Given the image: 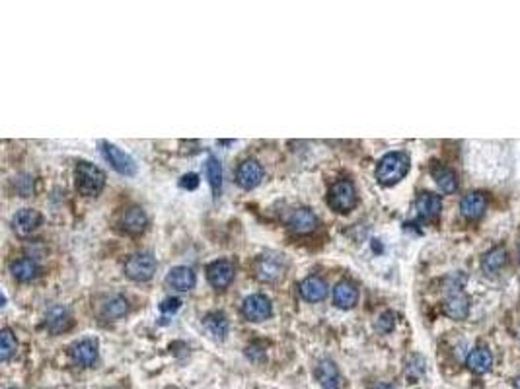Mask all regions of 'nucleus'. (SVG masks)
Listing matches in <instances>:
<instances>
[{"label": "nucleus", "mask_w": 520, "mask_h": 389, "mask_svg": "<svg viewBox=\"0 0 520 389\" xmlns=\"http://www.w3.org/2000/svg\"><path fill=\"white\" fill-rule=\"evenodd\" d=\"M409 172V156L406 152H390L376 165V179L384 187L399 183Z\"/></svg>", "instance_id": "1"}, {"label": "nucleus", "mask_w": 520, "mask_h": 389, "mask_svg": "<svg viewBox=\"0 0 520 389\" xmlns=\"http://www.w3.org/2000/svg\"><path fill=\"white\" fill-rule=\"evenodd\" d=\"M76 189L84 197H98L105 187V173L102 168L90 164V162H79L74 170Z\"/></svg>", "instance_id": "2"}, {"label": "nucleus", "mask_w": 520, "mask_h": 389, "mask_svg": "<svg viewBox=\"0 0 520 389\" xmlns=\"http://www.w3.org/2000/svg\"><path fill=\"white\" fill-rule=\"evenodd\" d=\"M286 268H288V261L283 253L267 251L255 259L253 273L261 282H277L279 278L285 277Z\"/></svg>", "instance_id": "3"}, {"label": "nucleus", "mask_w": 520, "mask_h": 389, "mask_svg": "<svg viewBox=\"0 0 520 389\" xmlns=\"http://www.w3.org/2000/svg\"><path fill=\"white\" fill-rule=\"evenodd\" d=\"M156 257L150 253V251H139V253H133L129 259L125 261V275L135 280V282H147L154 277L156 273Z\"/></svg>", "instance_id": "4"}, {"label": "nucleus", "mask_w": 520, "mask_h": 389, "mask_svg": "<svg viewBox=\"0 0 520 389\" xmlns=\"http://www.w3.org/2000/svg\"><path fill=\"white\" fill-rule=\"evenodd\" d=\"M328 205L339 214H347L356 207V189L353 182L339 179L328 191Z\"/></svg>", "instance_id": "5"}, {"label": "nucleus", "mask_w": 520, "mask_h": 389, "mask_svg": "<svg viewBox=\"0 0 520 389\" xmlns=\"http://www.w3.org/2000/svg\"><path fill=\"white\" fill-rule=\"evenodd\" d=\"M100 148H102L104 158L109 162V165H112L115 172L121 173V175H127V177L137 173V162H135L125 150H121L119 146H115L113 142H107V140H102V142H100Z\"/></svg>", "instance_id": "6"}, {"label": "nucleus", "mask_w": 520, "mask_h": 389, "mask_svg": "<svg viewBox=\"0 0 520 389\" xmlns=\"http://www.w3.org/2000/svg\"><path fill=\"white\" fill-rule=\"evenodd\" d=\"M448 296L444 298L442 310L452 320H466L469 313V298L462 290V285L448 286Z\"/></svg>", "instance_id": "7"}, {"label": "nucleus", "mask_w": 520, "mask_h": 389, "mask_svg": "<svg viewBox=\"0 0 520 389\" xmlns=\"http://www.w3.org/2000/svg\"><path fill=\"white\" fill-rule=\"evenodd\" d=\"M236 275V267L232 261L228 259H218L213 261L207 267V280L208 285L217 290H225L228 286L232 285Z\"/></svg>", "instance_id": "8"}, {"label": "nucleus", "mask_w": 520, "mask_h": 389, "mask_svg": "<svg viewBox=\"0 0 520 389\" xmlns=\"http://www.w3.org/2000/svg\"><path fill=\"white\" fill-rule=\"evenodd\" d=\"M286 224H288V230L296 233V236H308V233H312L316 230L318 217H316V212H314L312 208L300 207L291 212Z\"/></svg>", "instance_id": "9"}, {"label": "nucleus", "mask_w": 520, "mask_h": 389, "mask_svg": "<svg viewBox=\"0 0 520 389\" xmlns=\"http://www.w3.org/2000/svg\"><path fill=\"white\" fill-rule=\"evenodd\" d=\"M242 313L246 320L250 321H265L273 313V306L267 296L252 294L248 296L242 303Z\"/></svg>", "instance_id": "10"}, {"label": "nucleus", "mask_w": 520, "mask_h": 389, "mask_svg": "<svg viewBox=\"0 0 520 389\" xmlns=\"http://www.w3.org/2000/svg\"><path fill=\"white\" fill-rule=\"evenodd\" d=\"M263 179V168L258 160H244L236 170V183L242 189H255Z\"/></svg>", "instance_id": "11"}, {"label": "nucleus", "mask_w": 520, "mask_h": 389, "mask_svg": "<svg viewBox=\"0 0 520 389\" xmlns=\"http://www.w3.org/2000/svg\"><path fill=\"white\" fill-rule=\"evenodd\" d=\"M41 220H44V217H41L39 210H35V208H22L12 218V228L20 236H29V233L35 232L41 226Z\"/></svg>", "instance_id": "12"}, {"label": "nucleus", "mask_w": 520, "mask_h": 389, "mask_svg": "<svg viewBox=\"0 0 520 389\" xmlns=\"http://www.w3.org/2000/svg\"><path fill=\"white\" fill-rule=\"evenodd\" d=\"M70 358L76 366L90 368L98 360V345L92 339H82L79 343L70 346Z\"/></svg>", "instance_id": "13"}, {"label": "nucleus", "mask_w": 520, "mask_h": 389, "mask_svg": "<svg viewBox=\"0 0 520 389\" xmlns=\"http://www.w3.org/2000/svg\"><path fill=\"white\" fill-rule=\"evenodd\" d=\"M166 282L172 286L173 290H178V292H187L197 282V275H195V271L191 267L178 265V267L170 268V273L166 277Z\"/></svg>", "instance_id": "14"}, {"label": "nucleus", "mask_w": 520, "mask_h": 389, "mask_svg": "<svg viewBox=\"0 0 520 389\" xmlns=\"http://www.w3.org/2000/svg\"><path fill=\"white\" fill-rule=\"evenodd\" d=\"M415 210L419 218L423 220H433L441 214L442 210V199L439 195H434L431 191H423L419 193L415 199Z\"/></svg>", "instance_id": "15"}, {"label": "nucleus", "mask_w": 520, "mask_h": 389, "mask_svg": "<svg viewBox=\"0 0 520 389\" xmlns=\"http://www.w3.org/2000/svg\"><path fill=\"white\" fill-rule=\"evenodd\" d=\"M487 208V199L484 193L479 191H472L468 195H464L460 200V212L468 220H477L479 217H484Z\"/></svg>", "instance_id": "16"}, {"label": "nucleus", "mask_w": 520, "mask_h": 389, "mask_svg": "<svg viewBox=\"0 0 520 389\" xmlns=\"http://www.w3.org/2000/svg\"><path fill=\"white\" fill-rule=\"evenodd\" d=\"M127 311H129V303L121 294L105 296L102 303H100V315L107 321L121 320Z\"/></svg>", "instance_id": "17"}, {"label": "nucleus", "mask_w": 520, "mask_h": 389, "mask_svg": "<svg viewBox=\"0 0 520 389\" xmlns=\"http://www.w3.org/2000/svg\"><path fill=\"white\" fill-rule=\"evenodd\" d=\"M298 288H300V296L306 302H321L328 296V282L316 275L304 278Z\"/></svg>", "instance_id": "18"}, {"label": "nucleus", "mask_w": 520, "mask_h": 389, "mask_svg": "<svg viewBox=\"0 0 520 389\" xmlns=\"http://www.w3.org/2000/svg\"><path fill=\"white\" fill-rule=\"evenodd\" d=\"M333 302L341 310H351L359 302V288L351 280H341L333 288Z\"/></svg>", "instance_id": "19"}, {"label": "nucleus", "mask_w": 520, "mask_h": 389, "mask_svg": "<svg viewBox=\"0 0 520 389\" xmlns=\"http://www.w3.org/2000/svg\"><path fill=\"white\" fill-rule=\"evenodd\" d=\"M466 366L474 374H486L493 366V355L487 346H476L466 356Z\"/></svg>", "instance_id": "20"}, {"label": "nucleus", "mask_w": 520, "mask_h": 389, "mask_svg": "<svg viewBox=\"0 0 520 389\" xmlns=\"http://www.w3.org/2000/svg\"><path fill=\"white\" fill-rule=\"evenodd\" d=\"M147 226H148V217H147V212H145L140 207H131L123 212L121 228L127 233H133V236L142 233L145 230H147Z\"/></svg>", "instance_id": "21"}, {"label": "nucleus", "mask_w": 520, "mask_h": 389, "mask_svg": "<svg viewBox=\"0 0 520 389\" xmlns=\"http://www.w3.org/2000/svg\"><path fill=\"white\" fill-rule=\"evenodd\" d=\"M316 380L320 383L321 389H339L341 383V376H339V368L333 360H321L316 368Z\"/></svg>", "instance_id": "22"}, {"label": "nucleus", "mask_w": 520, "mask_h": 389, "mask_svg": "<svg viewBox=\"0 0 520 389\" xmlns=\"http://www.w3.org/2000/svg\"><path fill=\"white\" fill-rule=\"evenodd\" d=\"M10 273L20 282H29V280L39 277V265L29 257H22V259L10 263Z\"/></svg>", "instance_id": "23"}, {"label": "nucleus", "mask_w": 520, "mask_h": 389, "mask_svg": "<svg viewBox=\"0 0 520 389\" xmlns=\"http://www.w3.org/2000/svg\"><path fill=\"white\" fill-rule=\"evenodd\" d=\"M431 173H433L434 183L439 185V189L442 193H454L458 189V175L452 172L451 168L442 164H433L431 168Z\"/></svg>", "instance_id": "24"}, {"label": "nucleus", "mask_w": 520, "mask_h": 389, "mask_svg": "<svg viewBox=\"0 0 520 389\" xmlns=\"http://www.w3.org/2000/svg\"><path fill=\"white\" fill-rule=\"evenodd\" d=\"M70 313L65 306H53L51 310L47 311V318H45V325L51 333H61L70 327Z\"/></svg>", "instance_id": "25"}, {"label": "nucleus", "mask_w": 520, "mask_h": 389, "mask_svg": "<svg viewBox=\"0 0 520 389\" xmlns=\"http://www.w3.org/2000/svg\"><path fill=\"white\" fill-rule=\"evenodd\" d=\"M203 327H205V331L211 337L218 339V341H222L228 335V320L225 318V313H218V311H213V313L205 315Z\"/></svg>", "instance_id": "26"}, {"label": "nucleus", "mask_w": 520, "mask_h": 389, "mask_svg": "<svg viewBox=\"0 0 520 389\" xmlns=\"http://www.w3.org/2000/svg\"><path fill=\"white\" fill-rule=\"evenodd\" d=\"M505 263H507V251H505V247H493V250H489L484 255L481 268H484L486 275H495L497 271L503 268Z\"/></svg>", "instance_id": "27"}, {"label": "nucleus", "mask_w": 520, "mask_h": 389, "mask_svg": "<svg viewBox=\"0 0 520 389\" xmlns=\"http://www.w3.org/2000/svg\"><path fill=\"white\" fill-rule=\"evenodd\" d=\"M205 173H207L208 183H211V189L215 193V197H218L220 189H222V168H220V162H218L215 156H208L207 158Z\"/></svg>", "instance_id": "28"}, {"label": "nucleus", "mask_w": 520, "mask_h": 389, "mask_svg": "<svg viewBox=\"0 0 520 389\" xmlns=\"http://www.w3.org/2000/svg\"><path fill=\"white\" fill-rule=\"evenodd\" d=\"M18 348V341L12 333V329L4 327L0 331V360L6 362L10 360V356L16 353Z\"/></svg>", "instance_id": "29"}, {"label": "nucleus", "mask_w": 520, "mask_h": 389, "mask_svg": "<svg viewBox=\"0 0 520 389\" xmlns=\"http://www.w3.org/2000/svg\"><path fill=\"white\" fill-rule=\"evenodd\" d=\"M180 187L187 191L197 189L199 187V175L197 173H185L182 179H180Z\"/></svg>", "instance_id": "30"}, {"label": "nucleus", "mask_w": 520, "mask_h": 389, "mask_svg": "<svg viewBox=\"0 0 520 389\" xmlns=\"http://www.w3.org/2000/svg\"><path fill=\"white\" fill-rule=\"evenodd\" d=\"M180 306H182V302L178 298H166L164 302L160 303V311L162 313H173V311L180 310Z\"/></svg>", "instance_id": "31"}, {"label": "nucleus", "mask_w": 520, "mask_h": 389, "mask_svg": "<svg viewBox=\"0 0 520 389\" xmlns=\"http://www.w3.org/2000/svg\"><path fill=\"white\" fill-rule=\"evenodd\" d=\"M373 389H396L394 385H390V383H376Z\"/></svg>", "instance_id": "32"}, {"label": "nucleus", "mask_w": 520, "mask_h": 389, "mask_svg": "<svg viewBox=\"0 0 520 389\" xmlns=\"http://www.w3.org/2000/svg\"><path fill=\"white\" fill-rule=\"evenodd\" d=\"M512 383H514V388L520 389V376H519V378H514V381H512Z\"/></svg>", "instance_id": "33"}, {"label": "nucleus", "mask_w": 520, "mask_h": 389, "mask_svg": "<svg viewBox=\"0 0 520 389\" xmlns=\"http://www.w3.org/2000/svg\"><path fill=\"white\" fill-rule=\"evenodd\" d=\"M519 255H520V247H519Z\"/></svg>", "instance_id": "34"}, {"label": "nucleus", "mask_w": 520, "mask_h": 389, "mask_svg": "<svg viewBox=\"0 0 520 389\" xmlns=\"http://www.w3.org/2000/svg\"><path fill=\"white\" fill-rule=\"evenodd\" d=\"M10 389H14V388H10Z\"/></svg>", "instance_id": "35"}]
</instances>
